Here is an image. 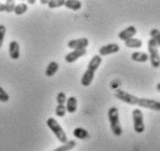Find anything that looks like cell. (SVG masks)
I'll list each match as a JSON object with an SVG mask.
<instances>
[{"label":"cell","mask_w":160,"mask_h":151,"mask_svg":"<svg viewBox=\"0 0 160 151\" xmlns=\"http://www.w3.org/2000/svg\"><path fill=\"white\" fill-rule=\"evenodd\" d=\"M55 113L58 117H64L65 114H66V106L65 105H57Z\"/></svg>","instance_id":"obj_21"},{"label":"cell","mask_w":160,"mask_h":151,"mask_svg":"<svg viewBox=\"0 0 160 151\" xmlns=\"http://www.w3.org/2000/svg\"><path fill=\"white\" fill-rule=\"evenodd\" d=\"M8 100H9L8 93L5 91L2 87H0V101H1V102H7Z\"/></svg>","instance_id":"obj_24"},{"label":"cell","mask_w":160,"mask_h":151,"mask_svg":"<svg viewBox=\"0 0 160 151\" xmlns=\"http://www.w3.org/2000/svg\"><path fill=\"white\" fill-rule=\"evenodd\" d=\"M65 7L72 11H79L80 8L82 7V4L79 0H65Z\"/></svg>","instance_id":"obj_14"},{"label":"cell","mask_w":160,"mask_h":151,"mask_svg":"<svg viewBox=\"0 0 160 151\" xmlns=\"http://www.w3.org/2000/svg\"><path fill=\"white\" fill-rule=\"evenodd\" d=\"M73 136L76 138H79V139H87L89 137V134H88V131L86 129H84V128H76L73 130Z\"/></svg>","instance_id":"obj_15"},{"label":"cell","mask_w":160,"mask_h":151,"mask_svg":"<svg viewBox=\"0 0 160 151\" xmlns=\"http://www.w3.org/2000/svg\"><path fill=\"white\" fill-rule=\"evenodd\" d=\"M5 35H6V27H5L4 24H0V48L4 44Z\"/></svg>","instance_id":"obj_25"},{"label":"cell","mask_w":160,"mask_h":151,"mask_svg":"<svg viewBox=\"0 0 160 151\" xmlns=\"http://www.w3.org/2000/svg\"><path fill=\"white\" fill-rule=\"evenodd\" d=\"M66 112L68 113H74L77 111V107H78V101H77L76 96H70L68 100H66Z\"/></svg>","instance_id":"obj_12"},{"label":"cell","mask_w":160,"mask_h":151,"mask_svg":"<svg viewBox=\"0 0 160 151\" xmlns=\"http://www.w3.org/2000/svg\"><path fill=\"white\" fill-rule=\"evenodd\" d=\"M88 44H89L88 39L82 37V39H76V40L68 41V47L72 50H74V49H86L88 47Z\"/></svg>","instance_id":"obj_8"},{"label":"cell","mask_w":160,"mask_h":151,"mask_svg":"<svg viewBox=\"0 0 160 151\" xmlns=\"http://www.w3.org/2000/svg\"><path fill=\"white\" fill-rule=\"evenodd\" d=\"M136 34H137L136 27L129 26L128 28H125L122 32L118 33V39H120L121 41H127V40H129V39H132Z\"/></svg>","instance_id":"obj_10"},{"label":"cell","mask_w":160,"mask_h":151,"mask_svg":"<svg viewBox=\"0 0 160 151\" xmlns=\"http://www.w3.org/2000/svg\"><path fill=\"white\" fill-rule=\"evenodd\" d=\"M65 5V0H49L48 7L53 9V8H59Z\"/></svg>","instance_id":"obj_20"},{"label":"cell","mask_w":160,"mask_h":151,"mask_svg":"<svg viewBox=\"0 0 160 151\" xmlns=\"http://www.w3.org/2000/svg\"><path fill=\"white\" fill-rule=\"evenodd\" d=\"M77 145V142L76 141H68L66 143H64L63 145H60L59 148H57L55 150L52 151H71L73 150V148Z\"/></svg>","instance_id":"obj_18"},{"label":"cell","mask_w":160,"mask_h":151,"mask_svg":"<svg viewBox=\"0 0 160 151\" xmlns=\"http://www.w3.org/2000/svg\"><path fill=\"white\" fill-rule=\"evenodd\" d=\"M21 1H26V0H21Z\"/></svg>","instance_id":"obj_31"},{"label":"cell","mask_w":160,"mask_h":151,"mask_svg":"<svg viewBox=\"0 0 160 151\" xmlns=\"http://www.w3.org/2000/svg\"><path fill=\"white\" fill-rule=\"evenodd\" d=\"M115 96H116L118 100H121V101H123V102H125V103H128V105L139 106V107L160 112V102L159 101H156V100L138 98V96H132V94L123 91V90H117V91L115 92Z\"/></svg>","instance_id":"obj_1"},{"label":"cell","mask_w":160,"mask_h":151,"mask_svg":"<svg viewBox=\"0 0 160 151\" xmlns=\"http://www.w3.org/2000/svg\"><path fill=\"white\" fill-rule=\"evenodd\" d=\"M131 60H135V62H138V63H145L148 60V55L146 52H133L131 55Z\"/></svg>","instance_id":"obj_13"},{"label":"cell","mask_w":160,"mask_h":151,"mask_svg":"<svg viewBox=\"0 0 160 151\" xmlns=\"http://www.w3.org/2000/svg\"><path fill=\"white\" fill-rule=\"evenodd\" d=\"M9 50V57L12 60H19L20 58V45L16 41H12L8 47Z\"/></svg>","instance_id":"obj_11"},{"label":"cell","mask_w":160,"mask_h":151,"mask_svg":"<svg viewBox=\"0 0 160 151\" xmlns=\"http://www.w3.org/2000/svg\"><path fill=\"white\" fill-rule=\"evenodd\" d=\"M58 68H59V65H58L57 62H50L49 65L47 66V70H45V76H47V77L55 76V73L58 71Z\"/></svg>","instance_id":"obj_16"},{"label":"cell","mask_w":160,"mask_h":151,"mask_svg":"<svg viewBox=\"0 0 160 151\" xmlns=\"http://www.w3.org/2000/svg\"><path fill=\"white\" fill-rule=\"evenodd\" d=\"M66 94H65L64 92H59L58 94H57V103L58 105H65L66 103Z\"/></svg>","instance_id":"obj_23"},{"label":"cell","mask_w":160,"mask_h":151,"mask_svg":"<svg viewBox=\"0 0 160 151\" xmlns=\"http://www.w3.org/2000/svg\"><path fill=\"white\" fill-rule=\"evenodd\" d=\"M102 63V57L100 55H95L92 57V60H89L87 66V70L85 71V73L81 77V85L87 87L92 84L93 79H94V76H95L96 70L99 69V66Z\"/></svg>","instance_id":"obj_2"},{"label":"cell","mask_w":160,"mask_h":151,"mask_svg":"<svg viewBox=\"0 0 160 151\" xmlns=\"http://www.w3.org/2000/svg\"><path fill=\"white\" fill-rule=\"evenodd\" d=\"M0 12H6V5L0 3Z\"/></svg>","instance_id":"obj_26"},{"label":"cell","mask_w":160,"mask_h":151,"mask_svg":"<svg viewBox=\"0 0 160 151\" xmlns=\"http://www.w3.org/2000/svg\"><path fill=\"white\" fill-rule=\"evenodd\" d=\"M150 35H151V37L154 40V42L158 44V47H160V30H158V29H152L151 33H150Z\"/></svg>","instance_id":"obj_22"},{"label":"cell","mask_w":160,"mask_h":151,"mask_svg":"<svg viewBox=\"0 0 160 151\" xmlns=\"http://www.w3.org/2000/svg\"><path fill=\"white\" fill-rule=\"evenodd\" d=\"M6 4H15V0H6Z\"/></svg>","instance_id":"obj_29"},{"label":"cell","mask_w":160,"mask_h":151,"mask_svg":"<svg viewBox=\"0 0 160 151\" xmlns=\"http://www.w3.org/2000/svg\"><path fill=\"white\" fill-rule=\"evenodd\" d=\"M27 3H28V5H35L36 0H27Z\"/></svg>","instance_id":"obj_27"},{"label":"cell","mask_w":160,"mask_h":151,"mask_svg":"<svg viewBox=\"0 0 160 151\" xmlns=\"http://www.w3.org/2000/svg\"><path fill=\"white\" fill-rule=\"evenodd\" d=\"M47 126L49 127V129L55 134V136L57 137V139L59 141L60 143H66L68 139V136H66V133L64 131V129L62 128L59 123H58V121L56 119H53V117H49L47 120Z\"/></svg>","instance_id":"obj_4"},{"label":"cell","mask_w":160,"mask_h":151,"mask_svg":"<svg viewBox=\"0 0 160 151\" xmlns=\"http://www.w3.org/2000/svg\"><path fill=\"white\" fill-rule=\"evenodd\" d=\"M132 120H133V129L137 134H142L145 130L144 124V116H143V112L136 108L132 111Z\"/></svg>","instance_id":"obj_6"},{"label":"cell","mask_w":160,"mask_h":151,"mask_svg":"<svg viewBox=\"0 0 160 151\" xmlns=\"http://www.w3.org/2000/svg\"><path fill=\"white\" fill-rule=\"evenodd\" d=\"M28 11V5L24 4V3H21V4H18L14 8V13L16 15H22L24 13Z\"/></svg>","instance_id":"obj_19"},{"label":"cell","mask_w":160,"mask_h":151,"mask_svg":"<svg viewBox=\"0 0 160 151\" xmlns=\"http://www.w3.org/2000/svg\"><path fill=\"white\" fill-rule=\"evenodd\" d=\"M40 3H41L42 5H48L49 0H40Z\"/></svg>","instance_id":"obj_28"},{"label":"cell","mask_w":160,"mask_h":151,"mask_svg":"<svg viewBox=\"0 0 160 151\" xmlns=\"http://www.w3.org/2000/svg\"><path fill=\"white\" fill-rule=\"evenodd\" d=\"M124 44L127 48H140L142 47V40L139 39H129V40L124 41Z\"/></svg>","instance_id":"obj_17"},{"label":"cell","mask_w":160,"mask_h":151,"mask_svg":"<svg viewBox=\"0 0 160 151\" xmlns=\"http://www.w3.org/2000/svg\"><path fill=\"white\" fill-rule=\"evenodd\" d=\"M159 47L158 44L154 42L152 37L148 40V60L151 62V65H152L154 69L160 68V55H159Z\"/></svg>","instance_id":"obj_5"},{"label":"cell","mask_w":160,"mask_h":151,"mask_svg":"<svg viewBox=\"0 0 160 151\" xmlns=\"http://www.w3.org/2000/svg\"><path fill=\"white\" fill-rule=\"evenodd\" d=\"M157 91H158L160 93V83L158 84V85H157Z\"/></svg>","instance_id":"obj_30"},{"label":"cell","mask_w":160,"mask_h":151,"mask_svg":"<svg viewBox=\"0 0 160 151\" xmlns=\"http://www.w3.org/2000/svg\"><path fill=\"white\" fill-rule=\"evenodd\" d=\"M85 55H86V49H74L65 56V62L66 63H73V62H76L77 60H79L80 57H82Z\"/></svg>","instance_id":"obj_9"},{"label":"cell","mask_w":160,"mask_h":151,"mask_svg":"<svg viewBox=\"0 0 160 151\" xmlns=\"http://www.w3.org/2000/svg\"><path fill=\"white\" fill-rule=\"evenodd\" d=\"M108 120L110 123V129H112V134L115 136H121L122 135V126L120 123V116H118V109L116 107L109 108L108 111Z\"/></svg>","instance_id":"obj_3"},{"label":"cell","mask_w":160,"mask_h":151,"mask_svg":"<svg viewBox=\"0 0 160 151\" xmlns=\"http://www.w3.org/2000/svg\"><path fill=\"white\" fill-rule=\"evenodd\" d=\"M118 51H120V45L116 43H110L101 47L99 49V55L101 57H103V56H108V55H112V54H116Z\"/></svg>","instance_id":"obj_7"}]
</instances>
